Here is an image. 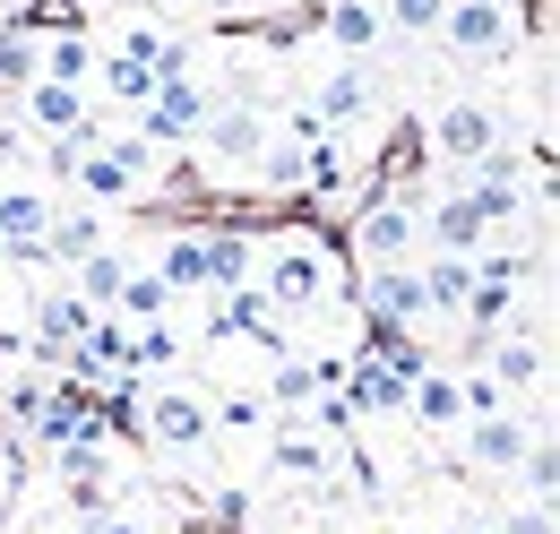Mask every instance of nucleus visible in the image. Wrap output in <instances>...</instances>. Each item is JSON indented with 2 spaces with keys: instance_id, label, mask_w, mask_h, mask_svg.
<instances>
[{
  "instance_id": "obj_1",
  "label": "nucleus",
  "mask_w": 560,
  "mask_h": 534,
  "mask_svg": "<svg viewBox=\"0 0 560 534\" xmlns=\"http://www.w3.org/2000/svg\"><path fill=\"white\" fill-rule=\"evenodd\" d=\"M440 44L457 61H509L517 53V0H448Z\"/></svg>"
},
{
  "instance_id": "obj_2",
  "label": "nucleus",
  "mask_w": 560,
  "mask_h": 534,
  "mask_svg": "<svg viewBox=\"0 0 560 534\" xmlns=\"http://www.w3.org/2000/svg\"><path fill=\"white\" fill-rule=\"evenodd\" d=\"M268 320H311L319 302H328V251H311V242H284L277 259H268Z\"/></svg>"
},
{
  "instance_id": "obj_3",
  "label": "nucleus",
  "mask_w": 560,
  "mask_h": 534,
  "mask_svg": "<svg viewBox=\"0 0 560 534\" xmlns=\"http://www.w3.org/2000/svg\"><path fill=\"white\" fill-rule=\"evenodd\" d=\"M139 422H147V440L164 449V457H182V466H199L208 457V431H215V414L190 388H155V397L139 405Z\"/></svg>"
},
{
  "instance_id": "obj_4",
  "label": "nucleus",
  "mask_w": 560,
  "mask_h": 534,
  "mask_svg": "<svg viewBox=\"0 0 560 534\" xmlns=\"http://www.w3.org/2000/svg\"><path fill=\"white\" fill-rule=\"evenodd\" d=\"M199 121H208V86L190 78V69H164L155 78V95H147V147H182V138H199Z\"/></svg>"
},
{
  "instance_id": "obj_5",
  "label": "nucleus",
  "mask_w": 560,
  "mask_h": 534,
  "mask_svg": "<svg viewBox=\"0 0 560 534\" xmlns=\"http://www.w3.org/2000/svg\"><path fill=\"white\" fill-rule=\"evenodd\" d=\"M199 138H208V155L224 164V173H250V164L268 155V121H259L250 104H208Z\"/></svg>"
},
{
  "instance_id": "obj_6",
  "label": "nucleus",
  "mask_w": 560,
  "mask_h": 534,
  "mask_svg": "<svg viewBox=\"0 0 560 534\" xmlns=\"http://www.w3.org/2000/svg\"><path fill=\"white\" fill-rule=\"evenodd\" d=\"M544 422H517L509 405H491V414H475L466 422V466H483V474H517V457H526V440H535Z\"/></svg>"
},
{
  "instance_id": "obj_7",
  "label": "nucleus",
  "mask_w": 560,
  "mask_h": 534,
  "mask_svg": "<svg viewBox=\"0 0 560 534\" xmlns=\"http://www.w3.org/2000/svg\"><path fill=\"white\" fill-rule=\"evenodd\" d=\"M491 138H500V113H491V104H466V95H457V104L431 113V155H448V164H475Z\"/></svg>"
},
{
  "instance_id": "obj_8",
  "label": "nucleus",
  "mask_w": 560,
  "mask_h": 534,
  "mask_svg": "<svg viewBox=\"0 0 560 534\" xmlns=\"http://www.w3.org/2000/svg\"><path fill=\"white\" fill-rule=\"evenodd\" d=\"M353 251H362V267H388L415 251V207L406 199H371L362 216H353Z\"/></svg>"
},
{
  "instance_id": "obj_9",
  "label": "nucleus",
  "mask_w": 560,
  "mask_h": 534,
  "mask_svg": "<svg viewBox=\"0 0 560 534\" xmlns=\"http://www.w3.org/2000/svg\"><path fill=\"white\" fill-rule=\"evenodd\" d=\"M362 302H371V320H388V328H422L431 320V302H422V276L406 259L371 267V285H362Z\"/></svg>"
},
{
  "instance_id": "obj_10",
  "label": "nucleus",
  "mask_w": 560,
  "mask_h": 534,
  "mask_svg": "<svg viewBox=\"0 0 560 534\" xmlns=\"http://www.w3.org/2000/svg\"><path fill=\"white\" fill-rule=\"evenodd\" d=\"M26 130L44 138H86V86H61V78H26Z\"/></svg>"
},
{
  "instance_id": "obj_11",
  "label": "nucleus",
  "mask_w": 560,
  "mask_h": 534,
  "mask_svg": "<svg viewBox=\"0 0 560 534\" xmlns=\"http://www.w3.org/2000/svg\"><path fill=\"white\" fill-rule=\"evenodd\" d=\"M491 388H500V397H517V388H544V380H552V345H544V336H500V345H491V371H483Z\"/></svg>"
},
{
  "instance_id": "obj_12",
  "label": "nucleus",
  "mask_w": 560,
  "mask_h": 534,
  "mask_svg": "<svg viewBox=\"0 0 560 534\" xmlns=\"http://www.w3.org/2000/svg\"><path fill=\"white\" fill-rule=\"evenodd\" d=\"M61 362H78V380H121V371H130V328L95 311V320H86V336H78Z\"/></svg>"
},
{
  "instance_id": "obj_13",
  "label": "nucleus",
  "mask_w": 560,
  "mask_h": 534,
  "mask_svg": "<svg viewBox=\"0 0 560 534\" xmlns=\"http://www.w3.org/2000/svg\"><path fill=\"white\" fill-rule=\"evenodd\" d=\"M319 35L346 53V61H362V53H380L388 44V26H380V0H328V18H319Z\"/></svg>"
},
{
  "instance_id": "obj_14",
  "label": "nucleus",
  "mask_w": 560,
  "mask_h": 534,
  "mask_svg": "<svg viewBox=\"0 0 560 534\" xmlns=\"http://www.w3.org/2000/svg\"><path fill=\"white\" fill-rule=\"evenodd\" d=\"M86 320H95V311H86L78 293H44V302H35V362H61L78 336H86Z\"/></svg>"
},
{
  "instance_id": "obj_15",
  "label": "nucleus",
  "mask_w": 560,
  "mask_h": 534,
  "mask_svg": "<svg viewBox=\"0 0 560 534\" xmlns=\"http://www.w3.org/2000/svg\"><path fill=\"white\" fill-rule=\"evenodd\" d=\"M44 224H52V207L35 190H9L0 199V259H44Z\"/></svg>"
},
{
  "instance_id": "obj_16",
  "label": "nucleus",
  "mask_w": 560,
  "mask_h": 534,
  "mask_svg": "<svg viewBox=\"0 0 560 534\" xmlns=\"http://www.w3.org/2000/svg\"><path fill=\"white\" fill-rule=\"evenodd\" d=\"M415 233H431V251H457V259H475V251H483V216H475V199H466V190H457V199H440L431 207V216H422Z\"/></svg>"
},
{
  "instance_id": "obj_17",
  "label": "nucleus",
  "mask_w": 560,
  "mask_h": 534,
  "mask_svg": "<svg viewBox=\"0 0 560 534\" xmlns=\"http://www.w3.org/2000/svg\"><path fill=\"white\" fill-rule=\"evenodd\" d=\"M422 276V302H431V320H457L466 311V293H475V259H457V251H440L431 267H415Z\"/></svg>"
},
{
  "instance_id": "obj_18",
  "label": "nucleus",
  "mask_w": 560,
  "mask_h": 534,
  "mask_svg": "<svg viewBox=\"0 0 560 534\" xmlns=\"http://www.w3.org/2000/svg\"><path fill=\"white\" fill-rule=\"evenodd\" d=\"M337 380L353 388V397H346L353 414H397V405H406V380H397L380 353H362V362H353V371H337Z\"/></svg>"
},
{
  "instance_id": "obj_19",
  "label": "nucleus",
  "mask_w": 560,
  "mask_h": 534,
  "mask_svg": "<svg viewBox=\"0 0 560 534\" xmlns=\"http://www.w3.org/2000/svg\"><path fill=\"white\" fill-rule=\"evenodd\" d=\"M362 113H371V78H362V69L319 78V104H311V121H319V130H346V121H362Z\"/></svg>"
},
{
  "instance_id": "obj_20",
  "label": "nucleus",
  "mask_w": 560,
  "mask_h": 534,
  "mask_svg": "<svg viewBox=\"0 0 560 534\" xmlns=\"http://www.w3.org/2000/svg\"><path fill=\"white\" fill-rule=\"evenodd\" d=\"M406 405H415V422H431V431H440V422H466V388H457V371H440V362L406 388Z\"/></svg>"
},
{
  "instance_id": "obj_21",
  "label": "nucleus",
  "mask_w": 560,
  "mask_h": 534,
  "mask_svg": "<svg viewBox=\"0 0 560 534\" xmlns=\"http://www.w3.org/2000/svg\"><path fill=\"white\" fill-rule=\"evenodd\" d=\"M155 276L173 285V302H182V293H199V285H208V242H199V233H164Z\"/></svg>"
},
{
  "instance_id": "obj_22",
  "label": "nucleus",
  "mask_w": 560,
  "mask_h": 534,
  "mask_svg": "<svg viewBox=\"0 0 560 534\" xmlns=\"http://www.w3.org/2000/svg\"><path fill=\"white\" fill-rule=\"evenodd\" d=\"M86 251H104V216L95 207H70V216H52L44 224V259H86Z\"/></svg>"
},
{
  "instance_id": "obj_23",
  "label": "nucleus",
  "mask_w": 560,
  "mask_h": 534,
  "mask_svg": "<svg viewBox=\"0 0 560 534\" xmlns=\"http://www.w3.org/2000/svg\"><path fill=\"white\" fill-rule=\"evenodd\" d=\"M337 371H346V362H302V353H284L277 380H268V397L277 405H311L319 388H337Z\"/></svg>"
},
{
  "instance_id": "obj_24",
  "label": "nucleus",
  "mask_w": 560,
  "mask_h": 534,
  "mask_svg": "<svg viewBox=\"0 0 560 534\" xmlns=\"http://www.w3.org/2000/svg\"><path fill=\"white\" fill-rule=\"evenodd\" d=\"M86 78H95L113 104H147V95H155V69L130 61V53H95V69H86Z\"/></svg>"
},
{
  "instance_id": "obj_25",
  "label": "nucleus",
  "mask_w": 560,
  "mask_h": 534,
  "mask_svg": "<svg viewBox=\"0 0 560 534\" xmlns=\"http://www.w3.org/2000/svg\"><path fill=\"white\" fill-rule=\"evenodd\" d=\"M121 276H130V259H121V251H86V259H78V302H86V311H113Z\"/></svg>"
},
{
  "instance_id": "obj_26",
  "label": "nucleus",
  "mask_w": 560,
  "mask_h": 534,
  "mask_svg": "<svg viewBox=\"0 0 560 534\" xmlns=\"http://www.w3.org/2000/svg\"><path fill=\"white\" fill-rule=\"evenodd\" d=\"M199 242H208V285H215V293H233V285L250 276V259H259L250 233H199Z\"/></svg>"
},
{
  "instance_id": "obj_27",
  "label": "nucleus",
  "mask_w": 560,
  "mask_h": 534,
  "mask_svg": "<svg viewBox=\"0 0 560 534\" xmlns=\"http://www.w3.org/2000/svg\"><path fill=\"white\" fill-rule=\"evenodd\" d=\"M277 474H302V483H328V440H319V431L302 440V422H284V431H277Z\"/></svg>"
},
{
  "instance_id": "obj_28",
  "label": "nucleus",
  "mask_w": 560,
  "mask_h": 534,
  "mask_svg": "<svg viewBox=\"0 0 560 534\" xmlns=\"http://www.w3.org/2000/svg\"><path fill=\"white\" fill-rule=\"evenodd\" d=\"M113 311H130V320H164V311H173V285H164L155 267H130L121 293H113Z\"/></svg>"
},
{
  "instance_id": "obj_29",
  "label": "nucleus",
  "mask_w": 560,
  "mask_h": 534,
  "mask_svg": "<svg viewBox=\"0 0 560 534\" xmlns=\"http://www.w3.org/2000/svg\"><path fill=\"white\" fill-rule=\"evenodd\" d=\"M517 474H526V500H560V449H552V422H544V431L526 440Z\"/></svg>"
},
{
  "instance_id": "obj_30",
  "label": "nucleus",
  "mask_w": 560,
  "mask_h": 534,
  "mask_svg": "<svg viewBox=\"0 0 560 534\" xmlns=\"http://www.w3.org/2000/svg\"><path fill=\"white\" fill-rule=\"evenodd\" d=\"M86 69H95V44H86V35H52V53L35 61V78H61V86H86Z\"/></svg>"
},
{
  "instance_id": "obj_31",
  "label": "nucleus",
  "mask_w": 560,
  "mask_h": 534,
  "mask_svg": "<svg viewBox=\"0 0 560 534\" xmlns=\"http://www.w3.org/2000/svg\"><path fill=\"white\" fill-rule=\"evenodd\" d=\"M250 173H259V182H268V190H311V147H268V155H259V164H250Z\"/></svg>"
},
{
  "instance_id": "obj_32",
  "label": "nucleus",
  "mask_w": 560,
  "mask_h": 534,
  "mask_svg": "<svg viewBox=\"0 0 560 534\" xmlns=\"http://www.w3.org/2000/svg\"><path fill=\"white\" fill-rule=\"evenodd\" d=\"M440 18H448V0H380L388 35H440Z\"/></svg>"
},
{
  "instance_id": "obj_33",
  "label": "nucleus",
  "mask_w": 560,
  "mask_h": 534,
  "mask_svg": "<svg viewBox=\"0 0 560 534\" xmlns=\"http://www.w3.org/2000/svg\"><path fill=\"white\" fill-rule=\"evenodd\" d=\"M164 362H182V336L164 328V320H139V336H130V371H164Z\"/></svg>"
},
{
  "instance_id": "obj_34",
  "label": "nucleus",
  "mask_w": 560,
  "mask_h": 534,
  "mask_svg": "<svg viewBox=\"0 0 560 534\" xmlns=\"http://www.w3.org/2000/svg\"><path fill=\"white\" fill-rule=\"evenodd\" d=\"M26 78H35V44H26L18 26H9V35H0V95H18Z\"/></svg>"
},
{
  "instance_id": "obj_35",
  "label": "nucleus",
  "mask_w": 560,
  "mask_h": 534,
  "mask_svg": "<svg viewBox=\"0 0 560 534\" xmlns=\"http://www.w3.org/2000/svg\"><path fill=\"white\" fill-rule=\"evenodd\" d=\"M44 405H52V380H44V371H26V380H9V414H18V422H35Z\"/></svg>"
},
{
  "instance_id": "obj_36",
  "label": "nucleus",
  "mask_w": 560,
  "mask_h": 534,
  "mask_svg": "<svg viewBox=\"0 0 560 534\" xmlns=\"http://www.w3.org/2000/svg\"><path fill=\"white\" fill-rule=\"evenodd\" d=\"M500 534H552V500H517V509L500 518Z\"/></svg>"
},
{
  "instance_id": "obj_37",
  "label": "nucleus",
  "mask_w": 560,
  "mask_h": 534,
  "mask_svg": "<svg viewBox=\"0 0 560 534\" xmlns=\"http://www.w3.org/2000/svg\"><path fill=\"white\" fill-rule=\"evenodd\" d=\"M259 414H268L259 397H233V405H224V422H233V431H259Z\"/></svg>"
},
{
  "instance_id": "obj_38",
  "label": "nucleus",
  "mask_w": 560,
  "mask_h": 534,
  "mask_svg": "<svg viewBox=\"0 0 560 534\" xmlns=\"http://www.w3.org/2000/svg\"><path fill=\"white\" fill-rule=\"evenodd\" d=\"M86 534H139V526H130V518H113V509H104V518H86Z\"/></svg>"
},
{
  "instance_id": "obj_39",
  "label": "nucleus",
  "mask_w": 560,
  "mask_h": 534,
  "mask_svg": "<svg viewBox=\"0 0 560 534\" xmlns=\"http://www.w3.org/2000/svg\"><path fill=\"white\" fill-rule=\"evenodd\" d=\"M0 491H9V449H0Z\"/></svg>"
}]
</instances>
